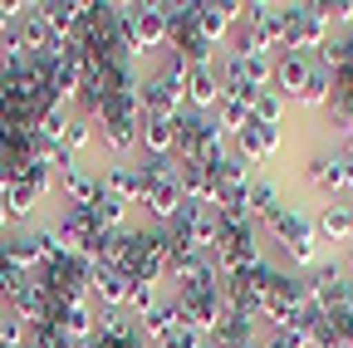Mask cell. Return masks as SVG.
Listing matches in <instances>:
<instances>
[{"instance_id":"obj_1","label":"cell","mask_w":353,"mask_h":348,"mask_svg":"<svg viewBox=\"0 0 353 348\" xmlns=\"http://www.w3.org/2000/svg\"><path fill=\"white\" fill-rule=\"evenodd\" d=\"M294 177L314 192L319 201L348 196V192H353V157L343 152V143L314 138V143H304V152H299V162H294Z\"/></svg>"},{"instance_id":"obj_2","label":"cell","mask_w":353,"mask_h":348,"mask_svg":"<svg viewBox=\"0 0 353 348\" xmlns=\"http://www.w3.org/2000/svg\"><path fill=\"white\" fill-rule=\"evenodd\" d=\"M314 69H319V54H309V50H280V54H275V79H270V89L285 94L290 103H299V94L309 89Z\"/></svg>"},{"instance_id":"obj_3","label":"cell","mask_w":353,"mask_h":348,"mask_svg":"<svg viewBox=\"0 0 353 348\" xmlns=\"http://www.w3.org/2000/svg\"><path fill=\"white\" fill-rule=\"evenodd\" d=\"M314 236L319 245H353V192L314 206Z\"/></svg>"},{"instance_id":"obj_4","label":"cell","mask_w":353,"mask_h":348,"mask_svg":"<svg viewBox=\"0 0 353 348\" xmlns=\"http://www.w3.org/2000/svg\"><path fill=\"white\" fill-rule=\"evenodd\" d=\"M99 177H103V192H113V196L128 201V206H138L148 172H143V157L132 152V157H108V162L99 167Z\"/></svg>"},{"instance_id":"obj_5","label":"cell","mask_w":353,"mask_h":348,"mask_svg":"<svg viewBox=\"0 0 353 348\" xmlns=\"http://www.w3.org/2000/svg\"><path fill=\"white\" fill-rule=\"evenodd\" d=\"M216 99H221V79H216L211 59H206V64H192V69H187V83H182V103L196 108V113H211Z\"/></svg>"},{"instance_id":"obj_6","label":"cell","mask_w":353,"mask_h":348,"mask_svg":"<svg viewBox=\"0 0 353 348\" xmlns=\"http://www.w3.org/2000/svg\"><path fill=\"white\" fill-rule=\"evenodd\" d=\"M236 20H241V6H196V15H192L196 34L206 39L211 50L226 45V34L236 30Z\"/></svg>"},{"instance_id":"obj_7","label":"cell","mask_w":353,"mask_h":348,"mask_svg":"<svg viewBox=\"0 0 353 348\" xmlns=\"http://www.w3.org/2000/svg\"><path fill=\"white\" fill-rule=\"evenodd\" d=\"M290 99L285 94H275V89H260L255 94V103H250V118H260V123H270V127H285L290 123Z\"/></svg>"},{"instance_id":"obj_8","label":"cell","mask_w":353,"mask_h":348,"mask_svg":"<svg viewBox=\"0 0 353 348\" xmlns=\"http://www.w3.org/2000/svg\"><path fill=\"white\" fill-rule=\"evenodd\" d=\"M319 59H324V64H329L334 74L353 64V25H343V30H329V39H324Z\"/></svg>"}]
</instances>
